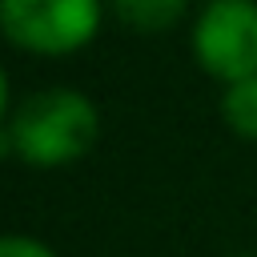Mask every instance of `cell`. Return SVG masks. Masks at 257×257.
Listing matches in <instances>:
<instances>
[{"label": "cell", "mask_w": 257, "mask_h": 257, "mask_svg": "<svg viewBox=\"0 0 257 257\" xmlns=\"http://www.w3.org/2000/svg\"><path fill=\"white\" fill-rule=\"evenodd\" d=\"M96 0H0V28L36 52H68L96 32Z\"/></svg>", "instance_id": "3"}, {"label": "cell", "mask_w": 257, "mask_h": 257, "mask_svg": "<svg viewBox=\"0 0 257 257\" xmlns=\"http://www.w3.org/2000/svg\"><path fill=\"white\" fill-rule=\"evenodd\" d=\"M0 257H52V253L28 237H0Z\"/></svg>", "instance_id": "6"}, {"label": "cell", "mask_w": 257, "mask_h": 257, "mask_svg": "<svg viewBox=\"0 0 257 257\" xmlns=\"http://www.w3.org/2000/svg\"><path fill=\"white\" fill-rule=\"evenodd\" d=\"M112 8H116V16H120L124 24L153 32V28L173 24V20L181 16L185 0H112Z\"/></svg>", "instance_id": "4"}, {"label": "cell", "mask_w": 257, "mask_h": 257, "mask_svg": "<svg viewBox=\"0 0 257 257\" xmlns=\"http://www.w3.org/2000/svg\"><path fill=\"white\" fill-rule=\"evenodd\" d=\"M0 108H4V72H0Z\"/></svg>", "instance_id": "7"}, {"label": "cell", "mask_w": 257, "mask_h": 257, "mask_svg": "<svg viewBox=\"0 0 257 257\" xmlns=\"http://www.w3.org/2000/svg\"><path fill=\"white\" fill-rule=\"evenodd\" d=\"M8 141L28 165L76 161L96 141V108L72 88H44L16 108Z\"/></svg>", "instance_id": "1"}, {"label": "cell", "mask_w": 257, "mask_h": 257, "mask_svg": "<svg viewBox=\"0 0 257 257\" xmlns=\"http://www.w3.org/2000/svg\"><path fill=\"white\" fill-rule=\"evenodd\" d=\"M193 44L213 76H225L233 84L257 76V4L213 0L197 20Z\"/></svg>", "instance_id": "2"}, {"label": "cell", "mask_w": 257, "mask_h": 257, "mask_svg": "<svg viewBox=\"0 0 257 257\" xmlns=\"http://www.w3.org/2000/svg\"><path fill=\"white\" fill-rule=\"evenodd\" d=\"M221 112H225V120H229L241 137H257V76L237 80V84L225 92Z\"/></svg>", "instance_id": "5"}]
</instances>
